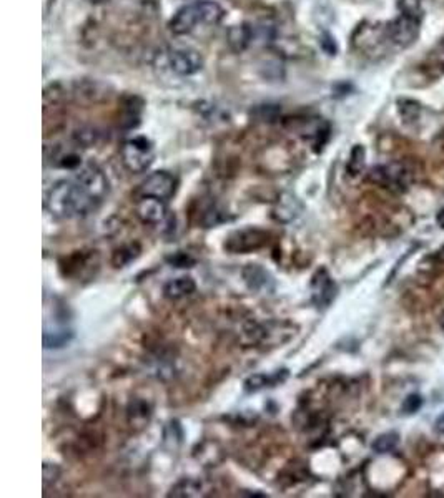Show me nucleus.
I'll use <instances>...</instances> for the list:
<instances>
[{
  "label": "nucleus",
  "instance_id": "1",
  "mask_svg": "<svg viewBox=\"0 0 444 498\" xmlns=\"http://www.w3.org/2000/svg\"><path fill=\"white\" fill-rule=\"evenodd\" d=\"M45 204L54 216L70 220L75 216H85L99 204V201L73 178L55 183L50 188Z\"/></svg>",
  "mask_w": 444,
  "mask_h": 498
},
{
  "label": "nucleus",
  "instance_id": "2",
  "mask_svg": "<svg viewBox=\"0 0 444 498\" xmlns=\"http://www.w3.org/2000/svg\"><path fill=\"white\" fill-rule=\"evenodd\" d=\"M223 15L225 12L218 2L198 0V2L188 4L177 11L168 27L175 35H187L195 30L198 25H216Z\"/></svg>",
  "mask_w": 444,
  "mask_h": 498
},
{
  "label": "nucleus",
  "instance_id": "3",
  "mask_svg": "<svg viewBox=\"0 0 444 498\" xmlns=\"http://www.w3.org/2000/svg\"><path fill=\"white\" fill-rule=\"evenodd\" d=\"M122 161L130 173H145L150 168L152 163L155 160V148L154 143L145 137H135L127 139L123 143L122 151Z\"/></svg>",
  "mask_w": 444,
  "mask_h": 498
},
{
  "label": "nucleus",
  "instance_id": "4",
  "mask_svg": "<svg viewBox=\"0 0 444 498\" xmlns=\"http://www.w3.org/2000/svg\"><path fill=\"white\" fill-rule=\"evenodd\" d=\"M368 180L373 181L383 188L391 189V192H406L409 188V185L413 183V171H411L405 163L401 161H391L386 165L374 166L369 171Z\"/></svg>",
  "mask_w": 444,
  "mask_h": 498
},
{
  "label": "nucleus",
  "instance_id": "5",
  "mask_svg": "<svg viewBox=\"0 0 444 498\" xmlns=\"http://www.w3.org/2000/svg\"><path fill=\"white\" fill-rule=\"evenodd\" d=\"M421 30V20L419 18L403 15L400 13V17H396L395 20L390 22L386 25V35L388 40L391 44H395L396 46H401V49H406V46H411L418 40Z\"/></svg>",
  "mask_w": 444,
  "mask_h": 498
},
{
  "label": "nucleus",
  "instance_id": "6",
  "mask_svg": "<svg viewBox=\"0 0 444 498\" xmlns=\"http://www.w3.org/2000/svg\"><path fill=\"white\" fill-rule=\"evenodd\" d=\"M268 244V232L261 230H253V228H247V230L233 231L225 241V249L228 253L235 254H245L252 253L263 248Z\"/></svg>",
  "mask_w": 444,
  "mask_h": 498
},
{
  "label": "nucleus",
  "instance_id": "7",
  "mask_svg": "<svg viewBox=\"0 0 444 498\" xmlns=\"http://www.w3.org/2000/svg\"><path fill=\"white\" fill-rule=\"evenodd\" d=\"M137 216L140 218L142 223L150 226H165L172 228V221H175V216L170 215L168 208H166V201L160 198L152 197H142L140 201L137 203Z\"/></svg>",
  "mask_w": 444,
  "mask_h": 498
},
{
  "label": "nucleus",
  "instance_id": "8",
  "mask_svg": "<svg viewBox=\"0 0 444 498\" xmlns=\"http://www.w3.org/2000/svg\"><path fill=\"white\" fill-rule=\"evenodd\" d=\"M203 57L192 46H178L168 52V67L180 77L195 75L203 68Z\"/></svg>",
  "mask_w": 444,
  "mask_h": 498
},
{
  "label": "nucleus",
  "instance_id": "9",
  "mask_svg": "<svg viewBox=\"0 0 444 498\" xmlns=\"http://www.w3.org/2000/svg\"><path fill=\"white\" fill-rule=\"evenodd\" d=\"M177 192V178L168 171H155L140 185V197L170 199Z\"/></svg>",
  "mask_w": 444,
  "mask_h": 498
},
{
  "label": "nucleus",
  "instance_id": "10",
  "mask_svg": "<svg viewBox=\"0 0 444 498\" xmlns=\"http://www.w3.org/2000/svg\"><path fill=\"white\" fill-rule=\"evenodd\" d=\"M75 180L80 183L83 188L89 192L92 197H94L97 201H101L105 194L109 192V180L107 176L104 175L97 165H82L80 168L77 170Z\"/></svg>",
  "mask_w": 444,
  "mask_h": 498
},
{
  "label": "nucleus",
  "instance_id": "11",
  "mask_svg": "<svg viewBox=\"0 0 444 498\" xmlns=\"http://www.w3.org/2000/svg\"><path fill=\"white\" fill-rule=\"evenodd\" d=\"M336 294V282L333 281V278L328 274L326 269H320V271L314 273V276L312 278V299L314 306L325 309V307L335 301Z\"/></svg>",
  "mask_w": 444,
  "mask_h": 498
},
{
  "label": "nucleus",
  "instance_id": "12",
  "mask_svg": "<svg viewBox=\"0 0 444 498\" xmlns=\"http://www.w3.org/2000/svg\"><path fill=\"white\" fill-rule=\"evenodd\" d=\"M253 37H255V32H253L248 23L231 25L228 32H226V42H228V46L235 54L245 52L252 45Z\"/></svg>",
  "mask_w": 444,
  "mask_h": 498
},
{
  "label": "nucleus",
  "instance_id": "13",
  "mask_svg": "<svg viewBox=\"0 0 444 498\" xmlns=\"http://www.w3.org/2000/svg\"><path fill=\"white\" fill-rule=\"evenodd\" d=\"M288 377V371L281 369L273 372V374H255L249 375L247 380H245V390L247 392H258V390L266 389V387H276V385L283 384Z\"/></svg>",
  "mask_w": 444,
  "mask_h": 498
},
{
  "label": "nucleus",
  "instance_id": "14",
  "mask_svg": "<svg viewBox=\"0 0 444 498\" xmlns=\"http://www.w3.org/2000/svg\"><path fill=\"white\" fill-rule=\"evenodd\" d=\"M243 279L252 291L270 290L268 284L273 282L270 273H268L266 269H263L260 264H248V266L243 269Z\"/></svg>",
  "mask_w": 444,
  "mask_h": 498
},
{
  "label": "nucleus",
  "instance_id": "15",
  "mask_svg": "<svg viewBox=\"0 0 444 498\" xmlns=\"http://www.w3.org/2000/svg\"><path fill=\"white\" fill-rule=\"evenodd\" d=\"M195 290H197V284L193 281V278L182 276L166 282L164 286V294L168 297V299L177 301V299H182L185 296H190L192 292H195Z\"/></svg>",
  "mask_w": 444,
  "mask_h": 498
},
{
  "label": "nucleus",
  "instance_id": "16",
  "mask_svg": "<svg viewBox=\"0 0 444 498\" xmlns=\"http://www.w3.org/2000/svg\"><path fill=\"white\" fill-rule=\"evenodd\" d=\"M152 417V406L147 402V400L142 399H133L128 406V422L132 423V427H140L147 425L148 421Z\"/></svg>",
  "mask_w": 444,
  "mask_h": 498
},
{
  "label": "nucleus",
  "instance_id": "17",
  "mask_svg": "<svg viewBox=\"0 0 444 498\" xmlns=\"http://www.w3.org/2000/svg\"><path fill=\"white\" fill-rule=\"evenodd\" d=\"M73 339L72 329L67 328H55L52 330H44V347L45 349H60L70 344Z\"/></svg>",
  "mask_w": 444,
  "mask_h": 498
},
{
  "label": "nucleus",
  "instance_id": "18",
  "mask_svg": "<svg viewBox=\"0 0 444 498\" xmlns=\"http://www.w3.org/2000/svg\"><path fill=\"white\" fill-rule=\"evenodd\" d=\"M203 485L202 482L193 480V478H183L180 480L177 485L172 487L168 495L170 497H198L202 495Z\"/></svg>",
  "mask_w": 444,
  "mask_h": 498
},
{
  "label": "nucleus",
  "instance_id": "19",
  "mask_svg": "<svg viewBox=\"0 0 444 498\" xmlns=\"http://www.w3.org/2000/svg\"><path fill=\"white\" fill-rule=\"evenodd\" d=\"M138 254H140V246L138 244L122 246V248L117 249L113 253V258H112L113 266L115 268H125L127 264H130L133 259H137Z\"/></svg>",
  "mask_w": 444,
  "mask_h": 498
},
{
  "label": "nucleus",
  "instance_id": "20",
  "mask_svg": "<svg viewBox=\"0 0 444 498\" xmlns=\"http://www.w3.org/2000/svg\"><path fill=\"white\" fill-rule=\"evenodd\" d=\"M298 216L296 213V198L286 197V199H280L278 206L275 209V218L281 223H290Z\"/></svg>",
  "mask_w": 444,
  "mask_h": 498
},
{
  "label": "nucleus",
  "instance_id": "21",
  "mask_svg": "<svg viewBox=\"0 0 444 498\" xmlns=\"http://www.w3.org/2000/svg\"><path fill=\"white\" fill-rule=\"evenodd\" d=\"M364 160H366V151H364V147L362 145H354L353 150H351L350 160H348V173L351 176H358L364 168Z\"/></svg>",
  "mask_w": 444,
  "mask_h": 498
},
{
  "label": "nucleus",
  "instance_id": "22",
  "mask_svg": "<svg viewBox=\"0 0 444 498\" xmlns=\"http://www.w3.org/2000/svg\"><path fill=\"white\" fill-rule=\"evenodd\" d=\"M397 442H400V439H397V434H383L373 442V450L376 454L393 452V450L396 449Z\"/></svg>",
  "mask_w": 444,
  "mask_h": 498
},
{
  "label": "nucleus",
  "instance_id": "23",
  "mask_svg": "<svg viewBox=\"0 0 444 498\" xmlns=\"http://www.w3.org/2000/svg\"><path fill=\"white\" fill-rule=\"evenodd\" d=\"M397 7L403 15L419 18V20L423 18V0H400Z\"/></svg>",
  "mask_w": 444,
  "mask_h": 498
},
{
  "label": "nucleus",
  "instance_id": "24",
  "mask_svg": "<svg viewBox=\"0 0 444 498\" xmlns=\"http://www.w3.org/2000/svg\"><path fill=\"white\" fill-rule=\"evenodd\" d=\"M166 261L175 268H192L193 264H195V259L190 258V256L185 253H175L173 256H170V258H166Z\"/></svg>",
  "mask_w": 444,
  "mask_h": 498
},
{
  "label": "nucleus",
  "instance_id": "25",
  "mask_svg": "<svg viewBox=\"0 0 444 498\" xmlns=\"http://www.w3.org/2000/svg\"><path fill=\"white\" fill-rule=\"evenodd\" d=\"M421 406H423V400H421L419 395H416V394H411L408 395V397L405 399V402H403V412L405 413H414V412H418Z\"/></svg>",
  "mask_w": 444,
  "mask_h": 498
},
{
  "label": "nucleus",
  "instance_id": "26",
  "mask_svg": "<svg viewBox=\"0 0 444 498\" xmlns=\"http://www.w3.org/2000/svg\"><path fill=\"white\" fill-rule=\"evenodd\" d=\"M60 475V470L57 467H54V465L45 463L44 465V482L45 485H47L49 482H55Z\"/></svg>",
  "mask_w": 444,
  "mask_h": 498
},
{
  "label": "nucleus",
  "instance_id": "27",
  "mask_svg": "<svg viewBox=\"0 0 444 498\" xmlns=\"http://www.w3.org/2000/svg\"><path fill=\"white\" fill-rule=\"evenodd\" d=\"M434 425H436V430L439 432V434H444V413L438 417V421H436V423H434Z\"/></svg>",
  "mask_w": 444,
  "mask_h": 498
},
{
  "label": "nucleus",
  "instance_id": "28",
  "mask_svg": "<svg viewBox=\"0 0 444 498\" xmlns=\"http://www.w3.org/2000/svg\"><path fill=\"white\" fill-rule=\"evenodd\" d=\"M438 223H439V225H441V228H444V211H441V213H439V215H438Z\"/></svg>",
  "mask_w": 444,
  "mask_h": 498
},
{
  "label": "nucleus",
  "instance_id": "29",
  "mask_svg": "<svg viewBox=\"0 0 444 498\" xmlns=\"http://www.w3.org/2000/svg\"><path fill=\"white\" fill-rule=\"evenodd\" d=\"M90 4H95V6H99V4H105V2H109V0H89Z\"/></svg>",
  "mask_w": 444,
  "mask_h": 498
},
{
  "label": "nucleus",
  "instance_id": "30",
  "mask_svg": "<svg viewBox=\"0 0 444 498\" xmlns=\"http://www.w3.org/2000/svg\"><path fill=\"white\" fill-rule=\"evenodd\" d=\"M441 324H443V328H444V318H443V323H441Z\"/></svg>",
  "mask_w": 444,
  "mask_h": 498
}]
</instances>
